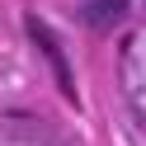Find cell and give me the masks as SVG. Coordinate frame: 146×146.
Returning a JSON list of instances; mask_svg holds the SVG:
<instances>
[{"instance_id":"obj_1","label":"cell","mask_w":146,"mask_h":146,"mask_svg":"<svg viewBox=\"0 0 146 146\" xmlns=\"http://www.w3.org/2000/svg\"><path fill=\"white\" fill-rule=\"evenodd\" d=\"M123 14H127V5H123V0H90L85 10H80V19H85L90 29H113Z\"/></svg>"},{"instance_id":"obj_2","label":"cell","mask_w":146,"mask_h":146,"mask_svg":"<svg viewBox=\"0 0 146 146\" xmlns=\"http://www.w3.org/2000/svg\"><path fill=\"white\" fill-rule=\"evenodd\" d=\"M29 33H33V38H38V47L47 52V61H52V66H57V76H61V85H66V94H76V90H71V71H66V61H61V52H57V42H52V33L42 29L38 19H29Z\"/></svg>"}]
</instances>
